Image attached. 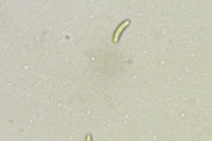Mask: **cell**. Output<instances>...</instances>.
I'll return each mask as SVG.
<instances>
[{
    "instance_id": "1",
    "label": "cell",
    "mask_w": 212,
    "mask_h": 141,
    "mask_svg": "<svg viewBox=\"0 0 212 141\" xmlns=\"http://www.w3.org/2000/svg\"><path fill=\"white\" fill-rule=\"evenodd\" d=\"M129 23V21H126V22H124V23L119 26L118 29L116 30L115 35H114V38H113V41H114V42H117L121 32L123 31V29L128 25Z\"/></svg>"
},
{
    "instance_id": "2",
    "label": "cell",
    "mask_w": 212,
    "mask_h": 141,
    "mask_svg": "<svg viewBox=\"0 0 212 141\" xmlns=\"http://www.w3.org/2000/svg\"><path fill=\"white\" fill-rule=\"evenodd\" d=\"M87 141H91V140H90V137L88 136V139H87Z\"/></svg>"
}]
</instances>
